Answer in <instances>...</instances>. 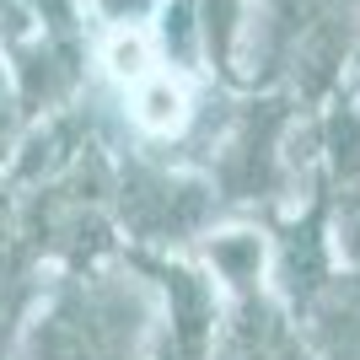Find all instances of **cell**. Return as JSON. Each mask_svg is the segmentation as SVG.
<instances>
[{
  "mask_svg": "<svg viewBox=\"0 0 360 360\" xmlns=\"http://www.w3.org/2000/svg\"><path fill=\"white\" fill-rule=\"evenodd\" d=\"M150 301L135 280L86 274L54 290L27 328V360H146Z\"/></svg>",
  "mask_w": 360,
  "mask_h": 360,
  "instance_id": "1",
  "label": "cell"
},
{
  "mask_svg": "<svg viewBox=\"0 0 360 360\" xmlns=\"http://www.w3.org/2000/svg\"><path fill=\"white\" fill-rule=\"evenodd\" d=\"M317 345L328 360H355L360 355V274L333 280L317 301Z\"/></svg>",
  "mask_w": 360,
  "mask_h": 360,
  "instance_id": "2",
  "label": "cell"
},
{
  "mask_svg": "<svg viewBox=\"0 0 360 360\" xmlns=\"http://www.w3.org/2000/svg\"><path fill=\"white\" fill-rule=\"evenodd\" d=\"M210 264L215 274H221L231 290H242V296H253V280L264 274V242L253 237V231H221V237H210Z\"/></svg>",
  "mask_w": 360,
  "mask_h": 360,
  "instance_id": "3",
  "label": "cell"
},
{
  "mask_svg": "<svg viewBox=\"0 0 360 360\" xmlns=\"http://www.w3.org/2000/svg\"><path fill=\"white\" fill-rule=\"evenodd\" d=\"M183 113H188V97L172 75H146L135 81V119L146 129H178Z\"/></svg>",
  "mask_w": 360,
  "mask_h": 360,
  "instance_id": "4",
  "label": "cell"
}]
</instances>
